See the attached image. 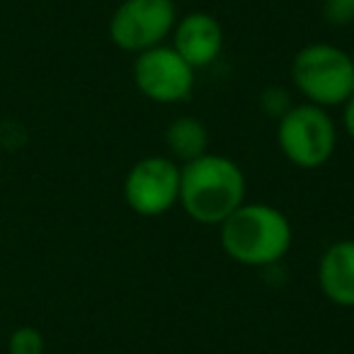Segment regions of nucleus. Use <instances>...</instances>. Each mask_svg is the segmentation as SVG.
Instances as JSON below:
<instances>
[{"label":"nucleus","mask_w":354,"mask_h":354,"mask_svg":"<svg viewBox=\"0 0 354 354\" xmlns=\"http://www.w3.org/2000/svg\"><path fill=\"white\" fill-rule=\"evenodd\" d=\"M325 17L333 25H349L354 20V0H325Z\"/></svg>","instance_id":"nucleus-13"},{"label":"nucleus","mask_w":354,"mask_h":354,"mask_svg":"<svg viewBox=\"0 0 354 354\" xmlns=\"http://www.w3.org/2000/svg\"><path fill=\"white\" fill-rule=\"evenodd\" d=\"M170 46L183 56L194 71L209 68L223 51V27L209 12H187L177 17L172 27Z\"/></svg>","instance_id":"nucleus-8"},{"label":"nucleus","mask_w":354,"mask_h":354,"mask_svg":"<svg viewBox=\"0 0 354 354\" xmlns=\"http://www.w3.org/2000/svg\"><path fill=\"white\" fill-rule=\"evenodd\" d=\"M248 183L241 165L228 156L204 153L180 165V207L202 226H221L241 204H245Z\"/></svg>","instance_id":"nucleus-1"},{"label":"nucleus","mask_w":354,"mask_h":354,"mask_svg":"<svg viewBox=\"0 0 354 354\" xmlns=\"http://www.w3.org/2000/svg\"><path fill=\"white\" fill-rule=\"evenodd\" d=\"M291 83L306 102L339 107L354 93L352 54L328 41L306 44L291 59Z\"/></svg>","instance_id":"nucleus-3"},{"label":"nucleus","mask_w":354,"mask_h":354,"mask_svg":"<svg viewBox=\"0 0 354 354\" xmlns=\"http://www.w3.org/2000/svg\"><path fill=\"white\" fill-rule=\"evenodd\" d=\"M221 248L233 262L245 267H270L284 260L294 243L286 214L272 204L245 202L218 226Z\"/></svg>","instance_id":"nucleus-2"},{"label":"nucleus","mask_w":354,"mask_h":354,"mask_svg":"<svg viewBox=\"0 0 354 354\" xmlns=\"http://www.w3.org/2000/svg\"><path fill=\"white\" fill-rule=\"evenodd\" d=\"M277 146L291 165L301 170L323 167L337 148V127L328 109L299 102L277 119Z\"/></svg>","instance_id":"nucleus-4"},{"label":"nucleus","mask_w":354,"mask_h":354,"mask_svg":"<svg viewBox=\"0 0 354 354\" xmlns=\"http://www.w3.org/2000/svg\"><path fill=\"white\" fill-rule=\"evenodd\" d=\"M175 22L172 0H122L109 17V39L117 49L136 56L165 44Z\"/></svg>","instance_id":"nucleus-5"},{"label":"nucleus","mask_w":354,"mask_h":354,"mask_svg":"<svg viewBox=\"0 0 354 354\" xmlns=\"http://www.w3.org/2000/svg\"><path fill=\"white\" fill-rule=\"evenodd\" d=\"M318 286L330 304L354 308V241L344 238L328 248L318 262Z\"/></svg>","instance_id":"nucleus-9"},{"label":"nucleus","mask_w":354,"mask_h":354,"mask_svg":"<svg viewBox=\"0 0 354 354\" xmlns=\"http://www.w3.org/2000/svg\"><path fill=\"white\" fill-rule=\"evenodd\" d=\"M197 71L170 44L153 46L133 59V85L156 104H177L192 97Z\"/></svg>","instance_id":"nucleus-7"},{"label":"nucleus","mask_w":354,"mask_h":354,"mask_svg":"<svg viewBox=\"0 0 354 354\" xmlns=\"http://www.w3.org/2000/svg\"><path fill=\"white\" fill-rule=\"evenodd\" d=\"M44 335L32 325H20L8 337V354H44Z\"/></svg>","instance_id":"nucleus-11"},{"label":"nucleus","mask_w":354,"mask_h":354,"mask_svg":"<svg viewBox=\"0 0 354 354\" xmlns=\"http://www.w3.org/2000/svg\"><path fill=\"white\" fill-rule=\"evenodd\" d=\"M165 146L177 165L192 162L209 153V129L197 117H177L165 129Z\"/></svg>","instance_id":"nucleus-10"},{"label":"nucleus","mask_w":354,"mask_h":354,"mask_svg":"<svg viewBox=\"0 0 354 354\" xmlns=\"http://www.w3.org/2000/svg\"><path fill=\"white\" fill-rule=\"evenodd\" d=\"M352 61H354V51H352Z\"/></svg>","instance_id":"nucleus-15"},{"label":"nucleus","mask_w":354,"mask_h":354,"mask_svg":"<svg viewBox=\"0 0 354 354\" xmlns=\"http://www.w3.org/2000/svg\"><path fill=\"white\" fill-rule=\"evenodd\" d=\"M260 107L265 114H270L272 119H279L289 112L294 104H291V97L284 88H267L265 93L260 95Z\"/></svg>","instance_id":"nucleus-12"},{"label":"nucleus","mask_w":354,"mask_h":354,"mask_svg":"<svg viewBox=\"0 0 354 354\" xmlns=\"http://www.w3.org/2000/svg\"><path fill=\"white\" fill-rule=\"evenodd\" d=\"M339 107H342V129H344V133L354 141V93L349 95Z\"/></svg>","instance_id":"nucleus-14"},{"label":"nucleus","mask_w":354,"mask_h":354,"mask_svg":"<svg viewBox=\"0 0 354 354\" xmlns=\"http://www.w3.org/2000/svg\"><path fill=\"white\" fill-rule=\"evenodd\" d=\"M124 202L133 214L156 218L180 202V165L170 156H146L124 177Z\"/></svg>","instance_id":"nucleus-6"}]
</instances>
